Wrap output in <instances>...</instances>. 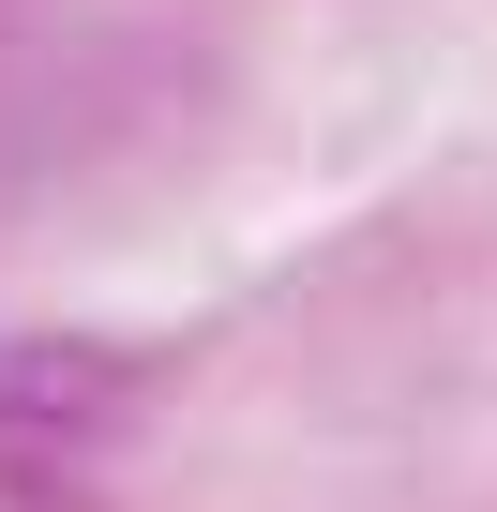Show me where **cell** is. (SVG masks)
Returning <instances> with one entry per match:
<instances>
[{
  "instance_id": "6da1fadb",
  "label": "cell",
  "mask_w": 497,
  "mask_h": 512,
  "mask_svg": "<svg viewBox=\"0 0 497 512\" xmlns=\"http://www.w3.org/2000/svg\"><path fill=\"white\" fill-rule=\"evenodd\" d=\"M121 407H136V362H121V347L16 332V347H0V482H46V467H76V452H91Z\"/></svg>"
}]
</instances>
